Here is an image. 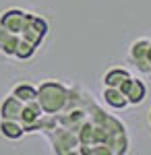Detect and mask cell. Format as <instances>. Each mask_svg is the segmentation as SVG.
Here are the masks:
<instances>
[{
  "label": "cell",
  "instance_id": "6da1fadb",
  "mask_svg": "<svg viewBox=\"0 0 151 155\" xmlns=\"http://www.w3.org/2000/svg\"><path fill=\"white\" fill-rule=\"evenodd\" d=\"M37 101L46 114H58L69 101V89L58 81H44L37 87Z\"/></svg>",
  "mask_w": 151,
  "mask_h": 155
},
{
  "label": "cell",
  "instance_id": "7a4b0ae2",
  "mask_svg": "<svg viewBox=\"0 0 151 155\" xmlns=\"http://www.w3.org/2000/svg\"><path fill=\"white\" fill-rule=\"evenodd\" d=\"M48 134V141L52 143V147H54V151L60 155L64 153H72L75 151V147L79 145V137H77V132L69 130V128H64V126H56V128H52L50 132H46Z\"/></svg>",
  "mask_w": 151,
  "mask_h": 155
},
{
  "label": "cell",
  "instance_id": "3957f363",
  "mask_svg": "<svg viewBox=\"0 0 151 155\" xmlns=\"http://www.w3.org/2000/svg\"><path fill=\"white\" fill-rule=\"evenodd\" d=\"M149 44H151V39L141 37V39H137V41H133V44H130V50H128L130 62H133L141 72H151V64H149V58H147Z\"/></svg>",
  "mask_w": 151,
  "mask_h": 155
},
{
  "label": "cell",
  "instance_id": "277c9868",
  "mask_svg": "<svg viewBox=\"0 0 151 155\" xmlns=\"http://www.w3.org/2000/svg\"><path fill=\"white\" fill-rule=\"evenodd\" d=\"M29 17H31L29 12L11 8V11H6L2 17H0V25L6 27L8 31H12L15 35H21V31L25 29V25H27V21H29Z\"/></svg>",
  "mask_w": 151,
  "mask_h": 155
},
{
  "label": "cell",
  "instance_id": "5b68a950",
  "mask_svg": "<svg viewBox=\"0 0 151 155\" xmlns=\"http://www.w3.org/2000/svg\"><path fill=\"white\" fill-rule=\"evenodd\" d=\"M118 89L126 95L128 104H133V106L141 104V101L145 99V95H147V87H145V83H143L141 79H133V77H128L126 81H122Z\"/></svg>",
  "mask_w": 151,
  "mask_h": 155
},
{
  "label": "cell",
  "instance_id": "8992f818",
  "mask_svg": "<svg viewBox=\"0 0 151 155\" xmlns=\"http://www.w3.org/2000/svg\"><path fill=\"white\" fill-rule=\"evenodd\" d=\"M21 112H23V101L17 99L15 95L6 97L0 106V118H6V120H19L21 118Z\"/></svg>",
  "mask_w": 151,
  "mask_h": 155
},
{
  "label": "cell",
  "instance_id": "52a82bcc",
  "mask_svg": "<svg viewBox=\"0 0 151 155\" xmlns=\"http://www.w3.org/2000/svg\"><path fill=\"white\" fill-rule=\"evenodd\" d=\"M102 97H104L106 104H108L110 107H114V110H124V107L128 106L126 95H124L118 87H106L104 93H102Z\"/></svg>",
  "mask_w": 151,
  "mask_h": 155
},
{
  "label": "cell",
  "instance_id": "ba28073f",
  "mask_svg": "<svg viewBox=\"0 0 151 155\" xmlns=\"http://www.w3.org/2000/svg\"><path fill=\"white\" fill-rule=\"evenodd\" d=\"M0 134H2V137H6V139H11V141L21 139V137L25 134L23 124H21L19 120H6V118H2V120H0Z\"/></svg>",
  "mask_w": 151,
  "mask_h": 155
},
{
  "label": "cell",
  "instance_id": "9c48e42d",
  "mask_svg": "<svg viewBox=\"0 0 151 155\" xmlns=\"http://www.w3.org/2000/svg\"><path fill=\"white\" fill-rule=\"evenodd\" d=\"M17 41H19V35H15L12 31H8L6 27L0 25V52L2 54H8V56H15Z\"/></svg>",
  "mask_w": 151,
  "mask_h": 155
},
{
  "label": "cell",
  "instance_id": "30bf717a",
  "mask_svg": "<svg viewBox=\"0 0 151 155\" xmlns=\"http://www.w3.org/2000/svg\"><path fill=\"white\" fill-rule=\"evenodd\" d=\"M128 77V71H124V68H112V71L106 72L104 77V85L106 87H120V83L122 81H126Z\"/></svg>",
  "mask_w": 151,
  "mask_h": 155
},
{
  "label": "cell",
  "instance_id": "8fae6325",
  "mask_svg": "<svg viewBox=\"0 0 151 155\" xmlns=\"http://www.w3.org/2000/svg\"><path fill=\"white\" fill-rule=\"evenodd\" d=\"M12 95L17 97V99H21V101H31V99H37V87H33V85H17L15 87V91H12Z\"/></svg>",
  "mask_w": 151,
  "mask_h": 155
},
{
  "label": "cell",
  "instance_id": "7c38bea8",
  "mask_svg": "<svg viewBox=\"0 0 151 155\" xmlns=\"http://www.w3.org/2000/svg\"><path fill=\"white\" fill-rule=\"evenodd\" d=\"M35 52V46L31 44V41H27V39H23V37H19V41H17V50H15V56L21 60H27L29 56H33Z\"/></svg>",
  "mask_w": 151,
  "mask_h": 155
},
{
  "label": "cell",
  "instance_id": "4fadbf2b",
  "mask_svg": "<svg viewBox=\"0 0 151 155\" xmlns=\"http://www.w3.org/2000/svg\"><path fill=\"white\" fill-rule=\"evenodd\" d=\"M147 58H149V64H151V44H149V52H147Z\"/></svg>",
  "mask_w": 151,
  "mask_h": 155
},
{
  "label": "cell",
  "instance_id": "5bb4252c",
  "mask_svg": "<svg viewBox=\"0 0 151 155\" xmlns=\"http://www.w3.org/2000/svg\"><path fill=\"white\" fill-rule=\"evenodd\" d=\"M149 120H151V114H149Z\"/></svg>",
  "mask_w": 151,
  "mask_h": 155
}]
</instances>
